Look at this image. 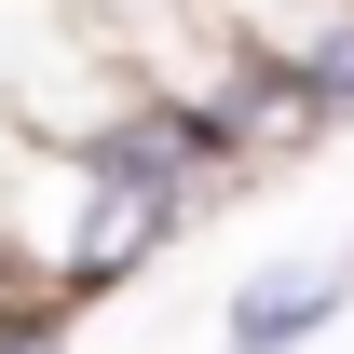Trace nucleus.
<instances>
[{
	"mask_svg": "<svg viewBox=\"0 0 354 354\" xmlns=\"http://www.w3.org/2000/svg\"><path fill=\"white\" fill-rule=\"evenodd\" d=\"M245 55H272L286 82L327 109V136L354 123V0H205Z\"/></svg>",
	"mask_w": 354,
	"mask_h": 354,
	"instance_id": "nucleus-4",
	"label": "nucleus"
},
{
	"mask_svg": "<svg viewBox=\"0 0 354 354\" xmlns=\"http://www.w3.org/2000/svg\"><path fill=\"white\" fill-rule=\"evenodd\" d=\"M341 272H354V245H341Z\"/></svg>",
	"mask_w": 354,
	"mask_h": 354,
	"instance_id": "nucleus-6",
	"label": "nucleus"
},
{
	"mask_svg": "<svg viewBox=\"0 0 354 354\" xmlns=\"http://www.w3.org/2000/svg\"><path fill=\"white\" fill-rule=\"evenodd\" d=\"M136 95H150V82L109 55L95 0H55L41 28L0 41V136H28V150H55V164H95V136L123 123Z\"/></svg>",
	"mask_w": 354,
	"mask_h": 354,
	"instance_id": "nucleus-2",
	"label": "nucleus"
},
{
	"mask_svg": "<svg viewBox=\"0 0 354 354\" xmlns=\"http://www.w3.org/2000/svg\"><path fill=\"white\" fill-rule=\"evenodd\" d=\"M177 232H191V218H177L164 191H123V177H95V164H82V205H68V259H55V286L95 313V300H123V286L164 259Z\"/></svg>",
	"mask_w": 354,
	"mask_h": 354,
	"instance_id": "nucleus-3",
	"label": "nucleus"
},
{
	"mask_svg": "<svg viewBox=\"0 0 354 354\" xmlns=\"http://www.w3.org/2000/svg\"><path fill=\"white\" fill-rule=\"evenodd\" d=\"M95 28H109V55H123L164 109H191V123L232 150V177H272V164H300V150H327V109H313L272 55H245L205 0H95Z\"/></svg>",
	"mask_w": 354,
	"mask_h": 354,
	"instance_id": "nucleus-1",
	"label": "nucleus"
},
{
	"mask_svg": "<svg viewBox=\"0 0 354 354\" xmlns=\"http://www.w3.org/2000/svg\"><path fill=\"white\" fill-rule=\"evenodd\" d=\"M354 313V272L341 259H272L218 300V354H313L327 327Z\"/></svg>",
	"mask_w": 354,
	"mask_h": 354,
	"instance_id": "nucleus-5",
	"label": "nucleus"
}]
</instances>
